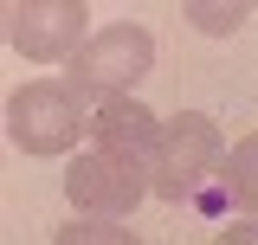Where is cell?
I'll return each instance as SVG.
<instances>
[{
    "label": "cell",
    "mask_w": 258,
    "mask_h": 245,
    "mask_svg": "<svg viewBox=\"0 0 258 245\" xmlns=\"http://www.w3.org/2000/svg\"><path fill=\"white\" fill-rule=\"evenodd\" d=\"M52 245H142V239L116 219H71V226L52 232Z\"/></svg>",
    "instance_id": "8"
},
{
    "label": "cell",
    "mask_w": 258,
    "mask_h": 245,
    "mask_svg": "<svg viewBox=\"0 0 258 245\" xmlns=\"http://www.w3.org/2000/svg\"><path fill=\"white\" fill-rule=\"evenodd\" d=\"M187 20L200 32H239L245 20H252V7H187Z\"/></svg>",
    "instance_id": "9"
},
{
    "label": "cell",
    "mask_w": 258,
    "mask_h": 245,
    "mask_svg": "<svg viewBox=\"0 0 258 245\" xmlns=\"http://www.w3.org/2000/svg\"><path fill=\"white\" fill-rule=\"evenodd\" d=\"M91 142H97V155H110V161H123V168H142V174H149L155 142H161V116L149 110V103H136V97L97 103V116H91Z\"/></svg>",
    "instance_id": "6"
},
{
    "label": "cell",
    "mask_w": 258,
    "mask_h": 245,
    "mask_svg": "<svg viewBox=\"0 0 258 245\" xmlns=\"http://www.w3.org/2000/svg\"><path fill=\"white\" fill-rule=\"evenodd\" d=\"M142 194H155L142 168H123V161H110V155H97V149L64 168V200L78 213H91V219H129L142 207Z\"/></svg>",
    "instance_id": "5"
},
{
    "label": "cell",
    "mask_w": 258,
    "mask_h": 245,
    "mask_svg": "<svg viewBox=\"0 0 258 245\" xmlns=\"http://www.w3.org/2000/svg\"><path fill=\"white\" fill-rule=\"evenodd\" d=\"M200 207H245V213L258 219V136H239V142H232L220 181L200 194Z\"/></svg>",
    "instance_id": "7"
},
{
    "label": "cell",
    "mask_w": 258,
    "mask_h": 245,
    "mask_svg": "<svg viewBox=\"0 0 258 245\" xmlns=\"http://www.w3.org/2000/svg\"><path fill=\"white\" fill-rule=\"evenodd\" d=\"M7 136L26 155H71L78 136H91V110L64 78H32L7 97Z\"/></svg>",
    "instance_id": "2"
},
{
    "label": "cell",
    "mask_w": 258,
    "mask_h": 245,
    "mask_svg": "<svg viewBox=\"0 0 258 245\" xmlns=\"http://www.w3.org/2000/svg\"><path fill=\"white\" fill-rule=\"evenodd\" d=\"M220 168H226V142H220V122H213V116L181 110V116L161 122L155 161H149L155 200H200L207 187L220 181Z\"/></svg>",
    "instance_id": "1"
},
{
    "label": "cell",
    "mask_w": 258,
    "mask_h": 245,
    "mask_svg": "<svg viewBox=\"0 0 258 245\" xmlns=\"http://www.w3.org/2000/svg\"><path fill=\"white\" fill-rule=\"evenodd\" d=\"M149 65H155V39L142 26H110L97 32L91 45L71 58V71H64V84L78 97H103V103H116V97H129L142 78H149Z\"/></svg>",
    "instance_id": "3"
},
{
    "label": "cell",
    "mask_w": 258,
    "mask_h": 245,
    "mask_svg": "<svg viewBox=\"0 0 258 245\" xmlns=\"http://www.w3.org/2000/svg\"><path fill=\"white\" fill-rule=\"evenodd\" d=\"M84 26H91V7L84 0H13L7 7V39L32 65H58V58L71 65L91 45Z\"/></svg>",
    "instance_id": "4"
},
{
    "label": "cell",
    "mask_w": 258,
    "mask_h": 245,
    "mask_svg": "<svg viewBox=\"0 0 258 245\" xmlns=\"http://www.w3.org/2000/svg\"><path fill=\"white\" fill-rule=\"evenodd\" d=\"M213 245H258V219H245V226H226Z\"/></svg>",
    "instance_id": "10"
}]
</instances>
